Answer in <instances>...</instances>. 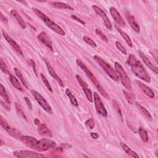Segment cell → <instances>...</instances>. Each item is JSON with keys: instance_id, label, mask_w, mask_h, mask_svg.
<instances>
[{"instance_id": "obj_18", "label": "cell", "mask_w": 158, "mask_h": 158, "mask_svg": "<svg viewBox=\"0 0 158 158\" xmlns=\"http://www.w3.org/2000/svg\"><path fill=\"white\" fill-rule=\"evenodd\" d=\"M44 62H45V63H46V65L48 70L49 74L51 75V76L53 78H54V79L58 82V83L59 84V85H60L61 87H64V84L63 81L61 80V79L59 78V77L57 75V73H56V72H55L54 70L53 69L52 67V66L50 65V64L48 63L46 60L44 59Z\"/></svg>"}, {"instance_id": "obj_28", "label": "cell", "mask_w": 158, "mask_h": 158, "mask_svg": "<svg viewBox=\"0 0 158 158\" xmlns=\"http://www.w3.org/2000/svg\"><path fill=\"white\" fill-rule=\"evenodd\" d=\"M123 93L125 97V99L130 104H133L135 100V95L133 93H128L125 90H123Z\"/></svg>"}, {"instance_id": "obj_10", "label": "cell", "mask_w": 158, "mask_h": 158, "mask_svg": "<svg viewBox=\"0 0 158 158\" xmlns=\"http://www.w3.org/2000/svg\"><path fill=\"white\" fill-rule=\"evenodd\" d=\"M0 124H1V127L10 135H11L12 137H14L15 138L19 139L20 136H21V132L18 129L10 126L9 125V123L5 120V119H4V118L2 116H1V118H0Z\"/></svg>"}, {"instance_id": "obj_40", "label": "cell", "mask_w": 158, "mask_h": 158, "mask_svg": "<svg viewBox=\"0 0 158 158\" xmlns=\"http://www.w3.org/2000/svg\"><path fill=\"white\" fill-rule=\"evenodd\" d=\"M112 104H113V106H114V108L115 109V110H116V112H117V114L120 115V117L121 118H122V112H121V110L118 106V105L117 104V103L115 101H112Z\"/></svg>"}, {"instance_id": "obj_35", "label": "cell", "mask_w": 158, "mask_h": 158, "mask_svg": "<svg viewBox=\"0 0 158 158\" xmlns=\"http://www.w3.org/2000/svg\"><path fill=\"white\" fill-rule=\"evenodd\" d=\"M1 70H2V72H4L5 74H7L9 75H10L11 73L9 72L7 67L6 64V63L4 62V60L1 59Z\"/></svg>"}, {"instance_id": "obj_14", "label": "cell", "mask_w": 158, "mask_h": 158, "mask_svg": "<svg viewBox=\"0 0 158 158\" xmlns=\"http://www.w3.org/2000/svg\"><path fill=\"white\" fill-rule=\"evenodd\" d=\"M2 34L4 38V39L7 41V42L12 46V48L14 49V50L19 55L23 56V52L20 49V48L19 47V46L18 45V44L10 37L8 35V34L5 32L4 30L2 31Z\"/></svg>"}, {"instance_id": "obj_24", "label": "cell", "mask_w": 158, "mask_h": 158, "mask_svg": "<svg viewBox=\"0 0 158 158\" xmlns=\"http://www.w3.org/2000/svg\"><path fill=\"white\" fill-rule=\"evenodd\" d=\"M50 4L55 8L57 9H70L73 10V8L70 7L69 5H67L65 3L62 2H49Z\"/></svg>"}, {"instance_id": "obj_44", "label": "cell", "mask_w": 158, "mask_h": 158, "mask_svg": "<svg viewBox=\"0 0 158 158\" xmlns=\"http://www.w3.org/2000/svg\"><path fill=\"white\" fill-rule=\"evenodd\" d=\"M1 105L7 111H10V106L7 105L6 104H5V102L3 101H1Z\"/></svg>"}, {"instance_id": "obj_42", "label": "cell", "mask_w": 158, "mask_h": 158, "mask_svg": "<svg viewBox=\"0 0 158 158\" xmlns=\"http://www.w3.org/2000/svg\"><path fill=\"white\" fill-rule=\"evenodd\" d=\"M23 99L28 106V107L30 109V110H32V104H31V102L30 100V99H28V98L27 97H23Z\"/></svg>"}, {"instance_id": "obj_11", "label": "cell", "mask_w": 158, "mask_h": 158, "mask_svg": "<svg viewBox=\"0 0 158 158\" xmlns=\"http://www.w3.org/2000/svg\"><path fill=\"white\" fill-rule=\"evenodd\" d=\"M19 139L25 145H26L28 148L36 151V147H37V144L38 142V140L36 138H35L33 136H31L21 135L19 138Z\"/></svg>"}, {"instance_id": "obj_16", "label": "cell", "mask_w": 158, "mask_h": 158, "mask_svg": "<svg viewBox=\"0 0 158 158\" xmlns=\"http://www.w3.org/2000/svg\"><path fill=\"white\" fill-rule=\"evenodd\" d=\"M38 38L40 40V41H41L44 45H46L48 48H49L52 51H53L52 48V43L48 35V34L44 31H41L38 35Z\"/></svg>"}, {"instance_id": "obj_25", "label": "cell", "mask_w": 158, "mask_h": 158, "mask_svg": "<svg viewBox=\"0 0 158 158\" xmlns=\"http://www.w3.org/2000/svg\"><path fill=\"white\" fill-rule=\"evenodd\" d=\"M9 80H10V83H12V85H13V86L15 87L17 89L21 91H23V87H22L20 82L16 77H15L12 74H10L9 75Z\"/></svg>"}, {"instance_id": "obj_23", "label": "cell", "mask_w": 158, "mask_h": 158, "mask_svg": "<svg viewBox=\"0 0 158 158\" xmlns=\"http://www.w3.org/2000/svg\"><path fill=\"white\" fill-rule=\"evenodd\" d=\"M0 95L2 98L1 100L5 102V104L10 106L11 102H10V99H9V97L8 96V95L6 91L5 88L4 87L2 84H0Z\"/></svg>"}, {"instance_id": "obj_12", "label": "cell", "mask_w": 158, "mask_h": 158, "mask_svg": "<svg viewBox=\"0 0 158 158\" xmlns=\"http://www.w3.org/2000/svg\"><path fill=\"white\" fill-rule=\"evenodd\" d=\"M92 8L93 9L94 11L98 14L99 15L100 17H102L104 22V24H105V26L109 30H112V24H111V22L109 20V18L107 17L106 14L104 12V10L101 9L100 7H99L98 6H96V5H93L92 6Z\"/></svg>"}, {"instance_id": "obj_13", "label": "cell", "mask_w": 158, "mask_h": 158, "mask_svg": "<svg viewBox=\"0 0 158 158\" xmlns=\"http://www.w3.org/2000/svg\"><path fill=\"white\" fill-rule=\"evenodd\" d=\"M76 78L79 83V84L80 85V86H81L85 95H86V97L87 98V99L90 102H93V93H92V91L88 87V85L87 83L84 81L83 80V79L81 78V77L78 75H76Z\"/></svg>"}, {"instance_id": "obj_29", "label": "cell", "mask_w": 158, "mask_h": 158, "mask_svg": "<svg viewBox=\"0 0 158 158\" xmlns=\"http://www.w3.org/2000/svg\"><path fill=\"white\" fill-rule=\"evenodd\" d=\"M135 104H136V106H137V107H138V108L139 109V110L142 112V114H143V115H144L146 118H148L149 120H152V116L151 115V114H150V113L149 112V111H148L144 107H143V106H141L139 103L136 102Z\"/></svg>"}, {"instance_id": "obj_26", "label": "cell", "mask_w": 158, "mask_h": 158, "mask_svg": "<svg viewBox=\"0 0 158 158\" xmlns=\"http://www.w3.org/2000/svg\"><path fill=\"white\" fill-rule=\"evenodd\" d=\"M115 28L117 30V31L120 33V35H121V36L124 39V40L125 41V42L127 43V44H128V46L131 48L133 47V44L131 42V40L130 38V36H128V34H127L125 32H124L123 31H122L120 28H118L117 25H115Z\"/></svg>"}, {"instance_id": "obj_20", "label": "cell", "mask_w": 158, "mask_h": 158, "mask_svg": "<svg viewBox=\"0 0 158 158\" xmlns=\"http://www.w3.org/2000/svg\"><path fill=\"white\" fill-rule=\"evenodd\" d=\"M38 132L39 135L42 136H46L49 138L52 137V131L49 130V128H48V127L46 125L43 123H41L40 125H38Z\"/></svg>"}, {"instance_id": "obj_43", "label": "cell", "mask_w": 158, "mask_h": 158, "mask_svg": "<svg viewBox=\"0 0 158 158\" xmlns=\"http://www.w3.org/2000/svg\"><path fill=\"white\" fill-rule=\"evenodd\" d=\"M71 17L72 18V19H73L74 20H77V22H80V23H81V24H83V25H85V23L82 20H81L80 19H79L78 17H77L76 15H71Z\"/></svg>"}, {"instance_id": "obj_32", "label": "cell", "mask_w": 158, "mask_h": 158, "mask_svg": "<svg viewBox=\"0 0 158 158\" xmlns=\"http://www.w3.org/2000/svg\"><path fill=\"white\" fill-rule=\"evenodd\" d=\"M65 94H67V96L69 97L71 103L72 104L73 106H75V107H78V101H77L75 97L73 95V94L72 93V92L69 90V88H67L65 89Z\"/></svg>"}, {"instance_id": "obj_7", "label": "cell", "mask_w": 158, "mask_h": 158, "mask_svg": "<svg viewBox=\"0 0 158 158\" xmlns=\"http://www.w3.org/2000/svg\"><path fill=\"white\" fill-rule=\"evenodd\" d=\"M31 93L33 95V96L35 98V99L36 100L38 103L40 105V106L48 114H52V111L51 106L48 103V102L46 101V99L37 91L35 90H31Z\"/></svg>"}, {"instance_id": "obj_9", "label": "cell", "mask_w": 158, "mask_h": 158, "mask_svg": "<svg viewBox=\"0 0 158 158\" xmlns=\"http://www.w3.org/2000/svg\"><path fill=\"white\" fill-rule=\"evenodd\" d=\"M56 146V143L55 141L49 139L43 138L38 140L36 151L39 152L46 151L50 148H54Z\"/></svg>"}, {"instance_id": "obj_41", "label": "cell", "mask_w": 158, "mask_h": 158, "mask_svg": "<svg viewBox=\"0 0 158 158\" xmlns=\"http://www.w3.org/2000/svg\"><path fill=\"white\" fill-rule=\"evenodd\" d=\"M28 62L29 65H30L32 67V69L33 70V72H35V75L37 77L38 75H37V72H36V65H35V63L34 60L33 59H29L28 60Z\"/></svg>"}, {"instance_id": "obj_34", "label": "cell", "mask_w": 158, "mask_h": 158, "mask_svg": "<svg viewBox=\"0 0 158 158\" xmlns=\"http://www.w3.org/2000/svg\"><path fill=\"white\" fill-rule=\"evenodd\" d=\"M41 79H42V80H43V83H44L45 86L47 87L48 89L50 92L52 93V92H53V91H52V87H51V85L49 84V83L48 80H47V78H46V77L44 76V75L43 73H41Z\"/></svg>"}, {"instance_id": "obj_31", "label": "cell", "mask_w": 158, "mask_h": 158, "mask_svg": "<svg viewBox=\"0 0 158 158\" xmlns=\"http://www.w3.org/2000/svg\"><path fill=\"white\" fill-rule=\"evenodd\" d=\"M138 132L141 140L144 142H148L149 140V138H148V135L147 131L143 127H140L138 128Z\"/></svg>"}, {"instance_id": "obj_6", "label": "cell", "mask_w": 158, "mask_h": 158, "mask_svg": "<svg viewBox=\"0 0 158 158\" xmlns=\"http://www.w3.org/2000/svg\"><path fill=\"white\" fill-rule=\"evenodd\" d=\"M93 99L94 101V106L96 108V110L97 113L104 117H107V112L105 109L103 102L100 98L99 94L96 92H94L93 93Z\"/></svg>"}, {"instance_id": "obj_27", "label": "cell", "mask_w": 158, "mask_h": 158, "mask_svg": "<svg viewBox=\"0 0 158 158\" xmlns=\"http://www.w3.org/2000/svg\"><path fill=\"white\" fill-rule=\"evenodd\" d=\"M120 145L122 148V149H123V151L125 152V153L128 155L130 157H136V158H139V156L133 151H132L126 144L123 143H121Z\"/></svg>"}, {"instance_id": "obj_8", "label": "cell", "mask_w": 158, "mask_h": 158, "mask_svg": "<svg viewBox=\"0 0 158 158\" xmlns=\"http://www.w3.org/2000/svg\"><path fill=\"white\" fill-rule=\"evenodd\" d=\"M13 154L15 157L20 158H40L45 157L43 154L28 150H17L14 151Z\"/></svg>"}, {"instance_id": "obj_45", "label": "cell", "mask_w": 158, "mask_h": 158, "mask_svg": "<svg viewBox=\"0 0 158 158\" xmlns=\"http://www.w3.org/2000/svg\"><path fill=\"white\" fill-rule=\"evenodd\" d=\"M91 136L93 139H98L99 138V135L96 132L91 133Z\"/></svg>"}, {"instance_id": "obj_36", "label": "cell", "mask_w": 158, "mask_h": 158, "mask_svg": "<svg viewBox=\"0 0 158 158\" xmlns=\"http://www.w3.org/2000/svg\"><path fill=\"white\" fill-rule=\"evenodd\" d=\"M83 39L88 44L90 45L91 46H92L93 48H96L97 46L96 43L93 40H91L90 38H89V37H88L86 36H83Z\"/></svg>"}, {"instance_id": "obj_4", "label": "cell", "mask_w": 158, "mask_h": 158, "mask_svg": "<svg viewBox=\"0 0 158 158\" xmlns=\"http://www.w3.org/2000/svg\"><path fill=\"white\" fill-rule=\"evenodd\" d=\"M94 59L96 62L99 64V65L102 69V70L106 73V74L114 81L118 82L119 81L118 76L116 72V71L105 60L102 59L99 56L95 55L93 56Z\"/></svg>"}, {"instance_id": "obj_15", "label": "cell", "mask_w": 158, "mask_h": 158, "mask_svg": "<svg viewBox=\"0 0 158 158\" xmlns=\"http://www.w3.org/2000/svg\"><path fill=\"white\" fill-rule=\"evenodd\" d=\"M110 13L114 19L115 23L120 27H125V22L123 20L122 17L120 14V13L118 12V10L114 7H110L109 9Z\"/></svg>"}, {"instance_id": "obj_1", "label": "cell", "mask_w": 158, "mask_h": 158, "mask_svg": "<svg viewBox=\"0 0 158 158\" xmlns=\"http://www.w3.org/2000/svg\"><path fill=\"white\" fill-rule=\"evenodd\" d=\"M126 64L131 67L132 72L140 79L149 83L151 81V77L146 72L141 63L132 54H130L126 61Z\"/></svg>"}, {"instance_id": "obj_2", "label": "cell", "mask_w": 158, "mask_h": 158, "mask_svg": "<svg viewBox=\"0 0 158 158\" xmlns=\"http://www.w3.org/2000/svg\"><path fill=\"white\" fill-rule=\"evenodd\" d=\"M32 10L35 13V14L42 20V21L46 24V25L49 28H51L52 31H55L58 35L61 36H64L65 35V31L62 30V28L60 27H59L57 23L51 20L48 16H46V15H45L39 9L35 7H33Z\"/></svg>"}, {"instance_id": "obj_39", "label": "cell", "mask_w": 158, "mask_h": 158, "mask_svg": "<svg viewBox=\"0 0 158 158\" xmlns=\"http://www.w3.org/2000/svg\"><path fill=\"white\" fill-rule=\"evenodd\" d=\"M95 32H96V33L99 36H100V38H101L103 41H104L105 42H108V39H107V36H106V35H104L99 29H96V30H95Z\"/></svg>"}, {"instance_id": "obj_21", "label": "cell", "mask_w": 158, "mask_h": 158, "mask_svg": "<svg viewBox=\"0 0 158 158\" xmlns=\"http://www.w3.org/2000/svg\"><path fill=\"white\" fill-rule=\"evenodd\" d=\"M11 15L15 19V20L17 22L19 25L21 27L22 29H25L27 27L26 23L23 20V18L21 17V15L18 13V12L14 9H12L10 12Z\"/></svg>"}, {"instance_id": "obj_46", "label": "cell", "mask_w": 158, "mask_h": 158, "mask_svg": "<svg viewBox=\"0 0 158 158\" xmlns=\"http://www.w3.org/2000/svg\"><path fill=\"white\" fill-rule=\"evenodd\" d=\"M1 19L5 23H7L8 21H7V19L3 15V14L2 13H1Z\"/></svg>"}, {"instance_id": "obj_30", "label": "cell", "mask_w": 158, "mask_h": 158, "mask_svg": "<svg viewBox=\"0 0 158 158\" xmlns=\"http://www.w3.org/2000/svg\"><path fill=\"white\" fill-rule=\"evenodd\" d=\"M14 72H15V75H16L17 77L19 78V79L20 80V81L22 82V83L23 84V85L25 86V88L26 89H28V86L27 83L25 80L24 79V78H23V77L22 73L20 72V71L17 68H16V67H14Z\"/></svg>"}, {"instance_id": "obj_5", "label": "cell", "mask_w": 158, "mask_h": 158, "mask_svg": "<svg viewBox=\"0 0 158 158\" xmlns=\"http://www.w3.org/2000/svg\"><path fill=\"white\" fill-rule=\"evenodd\" d=\"M114 67L115 69V70L116 71L117 75H118L120 77V79L122 85L126 89L128 90H131L132 87L131 81L130 80V78L128 77L127 73L125 72V70L122 67V66L118 62H115L114 63Z\"/></svg>"}, {"instance_id": "obj_47", "label": "cell", "mask_w": 158, "mask_h": 158, "mask_svg": "<svg viewBox=\"0 0 158 158\" xmlns=\"http://www.w3.org/2000/svg\"><path fill=\"white\" fill-rule=\"evenodd\" d=\"M34 122H35V123L36 125H38V126L41 124V122H40V120H38V118H35V119L34 120Z\"/></svg>"}, {"instance_id": "obj_17", "label": "cell", "mask_w": 158, "mask_h": 158, "mask_svg": "<svg viewBox=\"0 0 158 158\" xmlns=\"http://www.w3.org/2000/svg\"><path fill=\"white\" fill-rule=\"evenodd\" d=\"M138 54H139V56H140V57L142 59V60L144 62V64L148 67V68L150 70H151L152 71H153V72H154L156 74H157L158 73V68L156 66H155L154 64H152V63L150 61L149 58L141 51H138Z\"/></svg>"}, {"instance_id": "obj_19", "label": "cell", "mask_w": 158, "mask_h": 158, "mask_svg": "<svg viewBox=\"0 0 158 158\" xmlns=\"http://www.w3.org/2000/svg\"><path fill=\"white\" fill-rule=\"evenodd\" d=\"M135 82L137 83V85L139 86L140 89L144 92V93L148 96V97H149L150 98L153 99L154 98V91L147 85H146L145 84L143 83L142 82H141L140 81L138 80H136Z\"/></svg>"}, {"instance_id": "obj_38", "label": "cell", "mask_w": 158, "mask_h": 158, "mask_svg": "<svg viewBox=\"0 0 158 158\" xmlns=\"http://www.w3.org/2000/svg\"><path fill=\"white\" fill-rule=\"evenodd\" d=\"M85 125L90 129H93L94 127V122L93 118H89L85 122Z\"/></svg>"}, {"instance_id": "obj_37", "label": "cell", "mask_w": 158, "mask_h": 158, "mask_svg": "<svg viewBox=\"0 0 158 158\" xmlns=\"http://www.w3.org/2000/svg\"><path fill=\"white\" fill-rule=\"evenodd\" d=\"M115 46L122 54H123L125 55L127 54V52L125 48L123 47V46L120 42H118L117 41H115Z\"/></svg>"}, {"instance_id": "obj_3", "label": "cell", "mask_w": 158, "mask_h": 158, "mask_svg": "<svg viewBox=\"0 0 158 158\" xmlns=\"http://www.w3.org/2000/svg\"><path fill=\"white\" fill-rule=\"evenodd\" d=\"M76 63H77V65L78 67H80L81 68V69H82L83 71H84V72L86 73V76L90 79V80L92 81V83L95 85V86L97 88V89L100 92V93L102 94V96L105 99H109V94H107L106 91L101 86V85L99 84V83L98 82L97 79L95 78V77L91 73V72L87 68V67L80 59H77L76 60Z\"/></svg>"}, {"instance_id": "obj_33", "label": "cell", "mask_w": 158, "mask_h": 158, "mask_svg": "<svg viewBox=\"0 0 158 158\" xmlns=\"http://www.w3.org/2000/svg\"><path fill=\"white\" fill-rule=\"evenodd\" d=\"M15 109H16V112H17V115L22 118L23 119L25 120H27V116L25 114L24 112H23V110L22 109V107H21V106L20 105V104H19L18 102H15Z\"/></svg>"}, {"instance_id": "obj_22", "label": "cell", "mask_w": 158, "mask_h": 158, "mask_svg": "<svg viewBox=\"0 0 158 158\" xmlns=\"http://www.w3.org/2000/svg\"><path fill=\"white\" fill-rule=\"evenodd\" d=\"M127 20H128V23H130L131 27L133 28V30L136 33H139L140 32V27H139V24L137 23L135 17L131 15H129L127 17Z\"/></svg>"}]
</instances>
